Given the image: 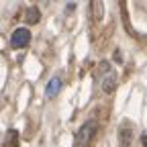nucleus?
I'll return each instance as SVG.
<instances>
[{
    "label": "nucleus",
    "instance_id": "obj_6",
    "mask_svg": "<svg viewBox=\"0 0 147 147\" xmlns=\"http://www.w3.org/2000/svg\"><path fill=\"white\" fill-rule=\"evenodd\" d=\"M39 16H41L39 8L29 6V8H27V12H25V21H27V23H31V25H35V23H39Z\"/></svg>",
    "mask_w": 147,
    "mask_h": 147
},
{
    "label": "nucleus",
    "instance_id": "obj_2",
    "mask_svg": "<svg viewBox=\"0 0 147 147\" xmlns=\"http://www.w3.org/2000/svg\"><path fill=\"white\" fill-rule=\"evenodd\" d=\"M29 41H31V33H29V29H16V31H12V35H10V45L16 47V49L27 47Z\"/></svg>",
    "mask_w": 147,
    "mask_h": 147
},
{
    "label": "nucleus",
    "instance_id": "obj_1",
    "mask_svg": "<svg viewBox=\"0 0 147 147\" xmlns=\"http://www.w3.org/2000/svg\"><path fill=\"white\" fill-rule=\"evenodd\" d=\"M94 135H96V123L94 121L84 123L76 133V147H90Z\"/></svg>",
    "mask_w": 147,
    "mask_h": 147
},
{
    "label": "nucleus",
    "instance_id": "obj_7",
    "mask_svg": "<svg viewBox=\"0 0 147 147\" xmlns=\"http://www.w3.org/2000/svg\"><path fill=\"white\" fill-rule=\"evenodd\" d=\"M129 143H131V133L123 129V131H121V145H123V147H127Z\"/></svg>",
    "mask_w": 147,
    "mask_h": 147
},
{
    "label": "nucleus",
    "instance_id": "obj_3",
    "mask_svg": "<svg viewBox=\"0 0 147 147\" xmlns=\"http://www.w3.org/2000/svg\"><path fill=\"white\" fill-rule=\"evenodd\" d=\"M61 86H63V82H61V78H51L49 80V84H47V88H45V96L47 98H53V96H57L59 94V90H61Z\"/></svg>",
    "mask_w": 147,
    "mask_h": 147
},
{
    "label": "nucleus",
    "instance_id": "obj_5",
    "mask_svg": "<svg viewBox=\"0 0 147 147\" xmlns=\"http://www.w3.org/2000/svg\"><path fill=\"white\" fill-rule=\"evenodd\" d=\"M18 131H14V129H10V131L6 133V139L2 143V147H18Z\"/></svg>",
    "mask_w": 147,
    "mask_h": 147
},
{
    "label": "nucleus",
    "instance_id": "obj_8",
    "mask_svg": "<svg viewBox=\"0 0 147 147\" xmlns=\"http://www.w3.org/2000/svg\"><path fill=\"white\" fill-rule=\"evenodd\" d=\"M141 143H143V147H147V133L141 137Z\"/></svg>",
    "mask_w": 147,
    "mask_h": 147
},
{
    "label": "nucleus",
    "instance_id": "obj_4",
    "mask_svg": "<svg viewBox=\"0 0 147 147\" xmlns=\"http://www.w3.org/2000/svg\"><path fill=\"white\" fill-rule=\"evenodd\" d=\"M117 88V74L115 71H108L106 76L102 78V90L104 92H113Z\"/></svg>",
    "mask_w": 147,
    "mask_h": 147
}]
</instances>
